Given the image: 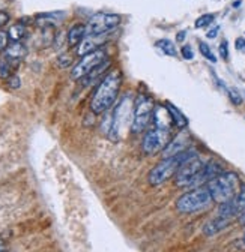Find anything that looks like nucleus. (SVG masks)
<instances>
[{
    "mask_svg": "<svg viewBox=\"0 0 245 252\" xmlns=\"http://www.w3.org/2000/svg\"><path fill=\"white\" fill-rule=\"evenodd\" d=\"M111 65V60L110 59H107L104 63H101V65L100 66H97L94 71H92L90 74H87L84 78H83V84L84 86H89V84H92V83H95L100 77H105L104 75V72L108 69V66Z\"/></svg>",
    "mask_w": 245,
    "mask_h": 252,
    "instance_id": "18",
    "label": "nucleus"
},
{
    "mask_svg": "<svg viewBox=\"0 0 245 252\" xmlns=\"http://www.w3.org/2000/svg\"><path fill=\"white\" fill-rule=\"evenodd\" d=\"M86 38V24H74L67 35V41L70 47H77Z\"/></svg>",
    "mask_w": 245,
    "mask_h": 252,
    "instance_id": "16",
    "label": "nucleus"
},
{
    "mask_svg": "<svg viewBox=\"0 0 245 252\" xmlns=\"http://www.w3.org/2000/svg\"><path fill=\"white\" fill-rule=\"evenodd\" d=\"M180 54L185 60H193L194 59V51H193L191 45H183L182 50H180Z\"/></svg>",
    "mask_w": 245,
    "mask_h": 252,
    "instance_id": "26",
    "label": "nucleus"
},
{
    "mask_svg": "<svg viewBox=\"0 0 245 252\" xmlns=\"http://www.w3.org/2000/svg\"><path fill=\"white\" fill-rule=\"evenodd\" d=\"M203 165H205V162L200 159L199 156H196V158H193V159H190L188 162H185L175 174V185L177 188H193L200 170L203 168Z\"/></svg>",
    "mask_w": 245,
    "mask_h": 252,
    "instance_id": "9",
    "label": "nucleus"
},
{
    "mask_svg": "<svg viewBox=\"0 0 245 252\" xmlns=\"http://www.w3.org/2000/svg\"><path fill=\"white\" fill-rule=\"evenodd\" d=\"M108 59V54L104 48H100L97 51H92L86 56L81 57V60L74 65L71 71V78L72 80H83L87 74H90L97 66H100L101 63H104Z\"/></svg>",
    "mask_w": 245,
    "mask_h": 252,
    "instance_id": "7",
    "label": "nucleus"
},
{
    "mask_svg": "<svg viewBox=\"0 0 245 252\" xmlns=\"http://www.w3.org/2000/svg\"><path fill=\"white\" fill-rule=\"evenodd\" d=\"M213 20H215V15L213 14H203L196 20L194 26H196V29H203V27H208Z\"/></svg>",
    "mask_w": 245,
    "mask_h": 252,
    "instance_id": "23",
    "label": "nucleus"
},
{
    "mask_svg": "<svg viewBox=\"0 0 245 252\" xmlns=\"http://www.w3.org/2000/svg\"><path fill=\"white\" fill-rule=\"evenodd\" d=\"M26 54H27V48H26V45L21 44V42H11V44L6 47V50L3 51V56H5L6 59H9V60L15 62V63H20V62L24 59Z\"/></svg>",
    "mask_w": 245,
    "mask_h": 252,
    "instance_id": "14",
    "label": "nucleus"
},
{
    "mask_svg": "<svg viewBox=\"0 0 245 252\" xmlns=\"http://www.w3.org/2000/svg\"><path fill=\"white\" fill-rule=\"evenodd\" d=\"M206 188L209 189L212 201L223 204L235 198V195L241 191V180L236 173L223 171L217 177H213Z\"/></svg>",
    "mask_w": 245,
    "mask_h": 252,
    "instance_id": "3",
    "label": "nucleus"
},
{
    "mask_svg": "<svg viewBox=\"0 0 245 252\" xmlns=\"http://www.w3.org/2000/svg\"><path fill=\"white\" fill-rule=\"evenodd\" d=\"M65 12L64 11H54V12H44V14H38L35 17V24L41 29H51L54 26H57L60 21H64L65 18Z\"/></svg>",
    "mask_w": 245,
    "mask_h": 252,
    "instance_id": "13",
    "label": "nucleus"
},
{
    "mask_svg": "<svg viewBox=\"0 0 245 252\" xmlns=\"http://www.w3.org/2000/svg\"><path fill=\"white\" fill-rule=\"evenodd\" d=\"M242 243H244V246H245V234H244V237H242Z\"/></svg>",
    "mask_w": 245,
    "mask_h": 252,
    "instance_id": "37",
    "label": "nucleus"
},
{
    "mask_svg": "<svg viewBox=\"0 0 245 252\" xmlns=\"http://www.w3.org/2000/svg\"><path fill=\"white\" fill-rule=\"evenodd\" d=\"M17 68H18V63L6 59L5 56L0 59V77H2V78H6L8 80L9 77H12L14 75V71Z\"/></svg>",
    "mask_w": 245,
    "mask_h": 252,
    "instance_id": "20",
    "label": "nucleus"
},
{
    "mask_svg": "<svg viewBox=\"0 0 245 252\" xmlns=\"http://www.w3.org/2000/svg\"><path fill=\"white\" fill-rule=\"evenodd\" d=\"M239 5H241V0H236V2L233 3V8H239Z\"/></svg>",
    "mask_w": 245,
    "mask_h": 252,
    "instance_id": "35",
    "label": "nucleus"
},
{
    "mask_svg": "<svg viewBox=\"0 0 245 252\" xmlns=\"http://www.w3.org/2000/svg\"><path fill=\"white\" fill-rule=\"evenodd\" d=\"M105 44V35L104 36H86L78 45H77V56L83 57L92 51L100 50Z\"/></svg>",
    "mask_w": 245,
    "mask_h": 252,
    "instance_id": "12",
    "label": "nucleus"
},
{
    "mask_svg": "<svg viewBox=\"0 0 245 252\" xmlns=\"http://www.w3.org/2000/svg\"><path fill=\"white\" fill-rule=\"evenodd\" d=\"M8 36L11 42H21L27 36V26H24L20 21L12 24L8 30Z\"/></svg>",
    "mask_w": 245,
    "mask_h": 252,
    "instance_id": "19",
    "label": "nucleus"
},
{
    "mask_svg": "<svg viewBox=\"0 0 245 252\" xmlns=\"http://www.w3.org/2000/svg\"><path fill=\"white\" fill-rule=\"evenodd\" d=\"M170 140L172 138L169 131H163L155 128V126H150L143 137L141 149L146 155H155L158 152H163V149L169 144Z\"/></svg>",
    "mask_w": 245,
    "mask_h": 252,
    "instance_id": "8",
    "label": "nucleus"
},
{
    "mask_svg": "<svg viewBox=\"0 0 245 252\" xmlns=\"http://www.w3.org/2000/svg\"><path fill=\"white\" fill-rule=\"evenodd\" d=\"M155 45H157V48H160L166 56H170V57H176V56H177L176 47H175V44H173L170 39H160Z\"/></svg>",
    "mask_w": 245,
    "mask_h": 252,
    "instance_id": "21",
    "label": "nucleus"
},
{
    "mask_svg": "<svg viewBox=\"0 0 245 252\" xmlns=\"http://www.w3.org/2000/svg\"><path fill=\"white\" fill-rule=\"evenodd\" d=\"M155 102L149 94L140 93L134 101V113H133V125L131 131L134 134L143 132L147 129V126L152 122V114H154Z\"/></svg>",
    "mask_w": 245,
    "mask_h": 252,
    "instance_id": "5",
    "label": "nucleus"
},
{
    "mask_svg": "<svg viewBox=\"0 0 245 252\" xmlns=\"http://www.w3.org/2000/svg\"><path fill=\"white\" fill-rule=\"evenodd\" d=\"M190 144H191V135L187 132L180 129L179 134H176L170 141L169 144L163 149L161 155H163V159H166V158H172V156H176L179 153H183L185 150L190 149Z\"/></svg>",
    "mask_w": 245,
    "mask_h": 252,
    "instance_id": "10",
    "label": "nucleus"
},
{
    "mask_svg": "<svg viewBox=\"0 0 245 252\" xmlns=\"http://www.w3.org/2000/svg\"><path fill=\"white\" fill-rule=\"evenodd\" d=\"M227 93H229V99H230L232 104H235V105H241L242 104V96H241V93H239L238 89L232 87V89L227 90Z\"/></svg>",
    "mask_w": 245,
    "mask_h": 252,
    "instance_id": "24",
    "label": "nucleus"
},
{
    "mask_svg": "<svg viewBox=\"0 0 245 252\" xmlns=\"http://www.w3.org/2000/svg\"><path fill=\"white\" fill-rule=\"evenodd\" d=\"M152 126H155L158 129H163V131H172V128L175 126L173 120H172V116L167 110L166 105H155L154 108V114H152Z\"/></svg>",
    "mask_w": 245,
    "mask_h": 252,
    "instance_id": "11",
    "label": "nucleus"
},
{
    "mask_svg": "<svg viewBox=\"0 0 245 252\" xmlns=\"http://www.w3.org/2000/svg\"><path fill=\"white\" fill-rule=\"evenodd\" d=\"M239 222H241L242 225H245V212L239 215Z\"/></svg>",
    "mask_w": 245,
    "mask_h": 252,
    "instance_id": "34",
    "label": "nucleus"
},
{
    "mask_svg": "<svg viewBox=\"0 0 245 252\" xmlns=\"http://www.w3.org/2000/svg\"><path fill=\"white\" fill-rule=\"evenodd\" d=\"M196 156H199L197 152L193 149H188V150H185L183 153H179L176 156L166 158V159H163L160 164H157L154 168L150 170L149 183L152 186H160V185L166 183L169 179L175 177V174L177 173V170L183 164L188 162L190 159H193V158H196Z\"/></svg>",
    "mask_w": 245,
    "mask_h": 252,
    "instance_id": "2",
    "label": "nucleus"
},
{
    "mask_svg": "<svg viewBox=\"0 0 245 252\" xmlns=\"http://www.w3.org/2000/svg\"><path fill=\"white\" fill-rule=\"evenodd\" d=\"M235 47H236L238 51L245 53V39H244V38H238L236 42H235Z\"/></svg>",
    "mask_w": 245,
    "mask_h": 252,
    "instance_id": "32",
    "label": "nucleus"
},
{
    "mask_svg": "<svg viewBox=\"0 0 245 252\" xmlns=\"http://www.w3.org/2000/svg\"><path fill=\"white\" fill-rule=\"evenodd\" d=\"M218 30H220V26L212 27L210 30H208V32H206V38H209V39L217 38V35H218Z\"/></svg>",
    "mask_w": 245,
    "mask_h": 252,
    "instance_id": "31",
    "label": "nucleus"
},
{
    "mask_svg": "<svg viewBox=\"0 0 245 252\" xmlns=\"http://www.w3.org/2000/svg\"><path fill=\"white\" fill-rule=\"evenodd\" d=\"M212 197L208 188H193L176 200V210L180 213H196L210 206Z\"/></svg>",
    "mask_w": 245,
    "mask_h": 252,
    "instance_id": "4",
    "label": "nucleus"
},
{
    "mask_svg": "<svg viewBox=\"0 0 245 252\" xmlns=\"http://www.w3.org/2000/svg\"><path fill=\"white\" fill-rule=\"evenodd\" d=\"M166 107H167V110H169V113H170V116H172V120H173V123H175L176 128H179V129H185L187 126H188V119L182 114V111H180L177 107H175L173 104H170V102H167Z\"/></svg>",
    "mask_w": 245,
    "mask_h": 252,
    "instance_id": "17",
    "label": "nucleus"
},
{
    "mask_svg": "<svg viewBox=\"0 0 245 252\" xmlns=\"http://www.w3.org/2000/svg\"><path fill=\"white\" fill-rule=\"evenodd\" d=\"M122 80H124V77H122L120 69H111L105 74V77H103L90 98L92 113L103 114L116 104L122 87Z\"/></svg>",
    "mask_w": 245,
    "mask_h": 252,
    "instance_id": "1",
    "label": "nucleus"
},
{
    "mask_svg": "<svg viewBox=\"0 0 245 252\" xmlns=\"http://www.w3.org/2000/svg\"><path fill=\"white\" fill-rule=\"evenodd\" d=\"M57 65L60 68H68V66H71L72 65V57L70 54H67V53L59 54V57H57Z\"/></svg>",
    "mask_w": 245,
    "mask_h": 252,
    "instance_id": "25",
    "label": "nucleus"
},
{
    "mask_svg": "<svg viewBox=\"0 0 245 252\" xmlns=\"http://www.w3.org/2000/svg\"><path fill=\"white\" fill-rule=\"evenodd\" d=\"M185 36H187V30H180L176 35V42H183L185 41Z\"/></svg>",
    "mask_w": 245,
    "mask_h": 252,
    "instance_id": "33",
    "label": "nucleus"
},
{
    "mask_svg": "<svg viewBox=\"0 0 245 252\" xmlns=\"http://www.w3.org/2000/svg\"><path fill=\"white\" fill-rule=\"evenodd\" d=\"M199 50H200V54H203V57L208 59L209 62H212V63H215V62H217V56L212 53L210 47H209L206 42H200V44H199Z\"/></svg>",
    "mask_w": 245,
    "mask_h": 252,
    "instance_id": "22",
    "label": "nucleus"
},
{
    "mask_svg": "<svg viewBox=\"0 0 245 252\" xmlns=\"http://www.w3.org/2000/svg\"><path fill=\"white\" fill-rule=\"evenodd\" d=\"M3 251H5V246H3L2 242H0V252H3Z\"/></svg>",
    "mask_w": 245,
    "mask_h": 252,
    "instance_id": "36",
    "label": "nucleus"
},
{
    "mask_svg": "<svg viewBox=\"0 0 245 252\" xmlns=\"http://www.w3.org/2000/svg\"><path fill=\"white\" fill-rule=\"evenodd\" d=\"M8 45H9V36H8V32L0 30V50L5 51Z\"/></svg>",
    "mask_w": 245,
    "mask_h": 252,
    "instance_id": "27",
    "label": "nucleus"
},
{
    "mask_svg": "<svg viewBox=\"0 0 245 252\" xmlns=\"http://www.w3.org/2000/svg\"><path fill=\"white\" fill-rule=\"evenodd\" d=\"M120 24V17L110 12H97L86 24V36H104Z\"/></svg>",
    "mask_w": 245,
    "mask_h": 252,
    "instance_id": "6",
    "label": "nucleus"
},
{
    "mask_svg": "<svg viewBox=\"0 0 245 252\" xmlns=\"http://www.w3.org/2000/svg\"><path fill=\"white\" fill-rule=\"evenodd\" d=\"M229 224H230V219L223 218V216H217L215 219L209 220V222L203 227V233L206 236H213V234L223 231L226 227H229Z\"/></svg>",
    "mask_w": 245,
    "mask_h": 252,
    "instance_id": "15",
    "label": "nucleus"
},
{
    "mask_svg": "<svg viewBox=\"0 0 245 252\" xmlns=\"http://www.w3.org/2000/svg\"><path fill=\"white\" fill-rule=\"evenodd\" d=\"M218 53H220L223 60L229 59V44H227V41H221V44L218 47Z\"/></svg>",
    "mask_w": 245,
    "mask_h": 252,
    "instance_id": "28",
    "label": "nucleus"
},
{
    "mask_svg": "<svg viewBox=\"0 0 245 252\" xmlns=\"http://www.w3.org/2000/svg\"><path fill=\"white\" fill-rule=\"evenodd\" d=\"M20 86H21V80H20V77H18V75H12V77H9V78H8V87H9V89L17 90Z\"/></svg>",
    "mask_w": 245,
    "mask_h": 252,
    "instance_id": "29",
    "label": "nucleus"
},
{
    "mask_svg": "<svg viewBox=\"0 0 245 252\" xmlns=\"http://www.w3.org/2000/svg\"><path fill=\"white\" fill-rule=\"evenodd\" d=\"M9 20H11V17H9L8 12L0 11V27H5V26L9 23Z\"/></svg>",
    "mask_w": 245,
    "mask_h": 252,
    "instance_id": "30",
    "label": "nucleus"
}]
</instances>
